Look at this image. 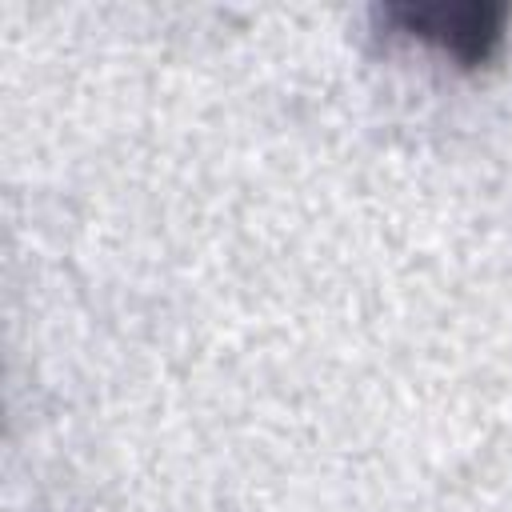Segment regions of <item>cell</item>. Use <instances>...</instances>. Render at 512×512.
Listing matches in <instances>:
<instances>
[{
  "mask_svg": "<svg viewBox=\"0 0 512 512\" xmlns=\"http://www.w3.org/2000/svg\"><path fill=\"white\" fill-rule=\"evenodd\" d=\"M400 36L448 56L460 68H480L488 64L508 28V8L488 4V0H468V4H396L380 12Z\"/></svg>",
  "mask_w": 512,
  "mask_h": 512,
  "instance_id": "6da1fadb",
  "label": "cell"
}]
</instances>
